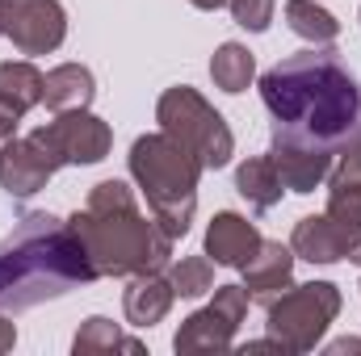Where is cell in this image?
<instances>
[{
    "mask_svg": "<svg viewBox=\"0 0 361 356\" xmlns=\"http://www.w3.org/2000/svg\"><path fill=\"white\" fill-rule=\"evenodd\" d=\"M345 298L332 281H307V285H290L277 298L265 302V327L286 352H311L324 331L336 323Z\"/></svg>",
    "mask_w": 361,
    "mask_h": 356,
    "instance_id": "cell-6",
    "label": "cell"
},
{
    "mask_svg": "<svg viewBox=\"0 0 361 356\" xmlns=\"http://www.w3.org/2000/svg\"><path fill=\"white\" fill-rule=\"evenodd\" d=\"M63 164L51 155V147L30 130L25 139H4L0 143V189L8 197H34L38 189H47V180L55 177Z\"/></svg>",
    "mask_w": 361,
    "mask_h": 356,
    "instance_id": "cell-10",
    "label": "cell"
},
{
    "mask_svg": "<svg viewBox=\"0 0 361 356\" xmlns=\"http://www.w3.org/2000/svg\"><path fill=\"white\" fill-rule=\"evenodd\" d=\"M269 160L290 193H315L319 184H328L332 164H336L332 155H324L315 147H302V143H286V139H273Z\"/></svg>",
    "mask_w": 361,
    "mask_h": 356,
    "instance_id": "cell-12",
    "label": "cell"
},
{
    "mask_svg": "<svg viewBox=\"0 0 361 356\" xmlns=\"http://www.w3.org/2000/svg\"><path fill=\"white\" fill-rule=\"evenodd\" d=\"M4 38H13L21 55H51L68 38V13L59 0H8Z\"/></svg>",
    "mask_w": 361,
    "mask_h": 356,
    "instance_id": "cell-9",
    "label": "cell"
},
{
    "mask_svg": "<svg viewBox=\"0 0 361 356\" xmlns=\"http://www.w3.org/2000/svg\"><path fill=\"white\" fill-rule=\"evenodd\" d=\"M97 96V80L85 63H59L47 72L42 80V105L51 113H68V109H89Z\"/></svg>",
    "mask_w": 361,
    "mask_h": 356,
    "instance_id": "cell-16",
    "label": "cell"
},
{
    "mask_svg": "<svg viewBox=\"0 0 361 356\" xmlns=\"http://www.w3.org/2000/svg\"><path fill=\"white\" fill-rule=\"evenodd\" d=\"M177 293H173V281L164 272H135L130 285L122 289V314L130 327H156L164 323V314L173 310Z\"/></svg>",
    "mask_w": 361,
    "mask_h": 356,
    "instance_id": "cell-14",
    "label": "cell"
},
{
    "mask_svg": "<svg viewBox=\"0 0 361 356\" xmlns=\"http://www.w3.org/2000/svg\"><path fill=\"white\" fill-rule=\"evenodd\" d=\"M261 101L273 117V139L345 155L361 139V84L328 46L298 51L261 76Z\"/></svg>",
    "mask_w": 361,
    "mask_h": 356,
    "instance_id": "cell-1",
    "label": "cell"
},
{
    "mask_svg": "<svg viewBox=\"0 0 361 356\" xmlns=\"http://www.w3.org/2000/svg\"><path fill=\"white\" fill-rule=\"evenodd\" d=\"M202 172L206 168L197 164V155H189L164 130L139 134L135 147H130V177L147 197V214L156 218V227L169 239H180L193 222Z\"/></svg>",
    "mask_w": 361,
    "mask_h": 356,
    "instance_id": "cell-4",
    "label": "cell"
},
{
    "mask_svg": "<svg viewBox=\"0 0 361 356\" xmlns=\"http://www.w3.org/2000/svg\"><path fill=\"white\" fill-rule=\"evenodd\" d=\"M4 8H8V0H0V38H4Z\"/></svg>",
    "mask_w": 361,
    "mask_h": 356,
    "instance_id": "cell-29",
    "label": "cell"
},
{
    "mask_svg": "<svg viewBox=\"0 0 361 356\" xmlns=\"http://www.w3.org/2000/svg\"><path fill=\"white\" fill-rule=\"evenodd\" d=\"M21 117H25V113H21V109H17V105L8 101V96H0V143L17 134V126H21Z\"/></svg>",
    "mask_w": 361,
    "mask_h": 356,
    "instance_id": "cell-25",
    "label": "cell"
},
{
    "mask_svg": "<svg viewBox=\"0 0 361 356\" xmlns=\"http://www.w3.org/2000/svg\"><path fill=\"white\" fill-rule=\"evenodd\" d=\"M235 193H240L257 214H269L273 205L281 201L286 184H281V177H277V168H273L269 155H252V160H244V164L235 168Z\"/></svg>",
    "mask_w": 361,
    "mask_h": 356,
    "instance_id": "cell-18",
    "label": "cell"
},
{
    "mask_svg": "<svg viewBox=\"0 0 361 356\" xmlns=\"http://www.w3.org/2000/svg\"><path fill=\"white\" fill-rule=\"evenodd\" d=\"M169 281L177 298H202L214 289V260L210 256H185L169 265Z\"/></svg>",
    "mask_w": 361,
    "mask_h": 356,
    "instance_id": "cell-23",
    "label": "cell"
},
{
    "mask_svg": "<svg viewBox=\"0 0 361 356\" xmlns=\"http://www.w3.org/2000/svg\"><path fill=\"white\" fill-rule=\"evenodd\" d=\"M290 252L307 265H336V260H349V248L341 243V235L332 231V222L319 214H307L294 222V235H290Z\"/></svg>",
    "mask_w": 361,
    "mask_h": 356,
    "instance_id": "cell-17",
    "label": "cell"
},
{
    "mask_svg": "<svg viewBox=\"0 0 361 356\" xmlns=\"http://www.w3.org/2000/svg\"><path fill=\"white\" fill-rule=\"evenodd\" d=\"M357 289H361V285H357Z\"/></svg>",
    "mask_w": 361,
    "mask_h": 356,
    "instance_id": "cell-31",
    "label": "cell"
},
{
    "mask_svg": "<svg viewBox=\"0 0 361 356\" xmlns=\"http://www.w3.org/2000/svg\"><path fill=\"white\" fill-rule=\"evenodd\" d=\"M72 352L76 356H101V352H143V344L139 340H130V336H122L109 319H101V314H92L85 319V327L76 331V340H72Z\"/></svg>",
    "mask_w": 361,
    "mask_h": 356,
    "instance_id": "cell-21",
    "label": "cell"
},
{
    "mask_svg": "<svg viewBox=\"0 0 361 356\" xmlns=\"http://www.w3.org/2000/svg\"><path fill=\"white\" fill-rule=\"evenodd\" d=\"M357 265H361V260H357Z\"/></svg>",
    "mask_w": 361,
    "mask_h": 356,
    "instance_id": "cell-30",
    "label": "cell"
},
{
    "mask_svg": "<svg viewBox=\"0 0 361 356\" xmlns=\"http://www.w3.org/2000/svg\"><path fill=\"white\" fill-rule=\"evenodd\" d=\"M324 218L349 248V260H361V180L353 177H332L328 180V210Z\"/></svg>",
    "mask_w": 361,
    "mask_h": 356,
    "instance_id": "cell-15",
    "label": "cell"
},
{
    "mask_svg": "<svg viewBox=\"0 0 361 356\" xmlns=\"http://www.w3.org/2000/svg\"><path fill=\"white\" fill-rule=\"evenodd\" d=\"M294 260H298V256L290 252V243L261 239L257 256L240 268V272H244V289H248V298L269 302V298H277L281 289H290V285H294Z\"/></svg>",
    "mask_w": 361,
    "mask_h": 356,
    "instance_id": "cell-13",
    "label": "cell"
},
{
    "mask_svg": "<svg viewBox=\"0 0 361 356\" xmlns=\"http://www.w3.org/2000/svg\"><path fill=\"white\" fill-rule=\"evenodd\" d=\"M189 4H193V8H202V13H214V8H223L227 0H189Z\"/></svg>",
    "mask_w": 361,
    "mask_h": 356,
    "instance_id": "cell-28",
    "label": "cell"
},
{
    "mask_svg": "<svg viewBox=\"0 0 361 356\" xmlns=\"http://www.w3.org/2000/svg\"><path fill=\"white\" fill-rule=\"evenodd\" d=\"M34 134L51 147V155H55L59 164H101V160L109 155V147H114L109 122H101L89 109L55 113V122L38 126Z\"/></svg>",
    "mask_w": 361,
    "mask_h": 356,
    "instance_id": "cell-8",
    "label": "cell"
},
{
    "mask_svg": "<svg viewBox=\"0 0 361 356\" xmlns=\"http://www.w3.org/2000/svg\"><path fill=\"white\" fill-rule=\"evenodd\" d=\"M248 289L244 285H214V302L193 310L173 336V348L180 356L189 352H227L235 344L240 323L248 319Z\"/></svg>",
    "mask_w": 361,
    "mask_h": 356,
    "instance_id": "cell-7",
    "label": "cell"
},
{
    "mask_svg": "<svg viewBox=\"0 0 361 356\" xmlns=\"http://www.w3.org/2000/svg\"><path fill=\"white\" fill-rule=\"evenodd\" d=\"M286 21L311 46H332L341 38V21L328 8H319L315 0H286Z\"/></svg>",
    "mask_w": 361,
    "mask_h": 356,
    "instance_id": "cell-20",
    "label": "cell"
},
{
    "mask_svg": "<svg viewBox=\"0 0 361 356\" xmlns=\"http://www.w3.org/2000/svg\"><path fill=\"white\" fill-rule=\"evenodd\" d=\"M13 344H17V327H13V323H8V314L0 310V356L13 352Z\"/></svg>",
    "mask_w": 361,
    "mask_h": 356,
    "instance_id": "cell-26",
    "label": "cell"
},
{
    "mask_svg": "<svg viewBox=\"0 0 361 356\" xmlns=\"http://www.w3.org/2000/svg\"><path fill=\"white\" fill-rule=\"evenodd\" d=\"M227 8H231L235 25H244V30H252V34H265L269 21H273L277 0H227Z\"/></svg>",
    "mask_w": 361,
    "mask_h": 356,
    "instance_id": "cell-24",
    "label": "cell"
},
{
    "mask_svg": "<svg viewBox=\"0 0 361 356\" xmlns=\"http://www.w3.org/2000/svg\"><path fill=\"white\" fill-rule=\"evenodd\" d=\"M92 281H97V268L80 235L72 231V222L47 210H30L0 239V310L4 314L34 310Z\"/></svg>",
    "mask_w": 361,
    "mask_h": 356,
    "instance_id": "cell-2",
    "label": "cell"
},
{
    "mask_svg": "<svg viewBox=\"0 0 361 356\" xmlns=\"http://www.w3.org/2000/svg\"><path fill=\"white\" fill-rule=\"evenodd\" d=\"M257 248H261V231L244 214L223 210V214L210 218V227H206V256L219 268H244L257 256Z\"/></svg>",
    "mask_w": 361,
    "mask_h": 356,
    "instance_id": "cell-11",
    "label": "cell"
},
{
    "mask_svg": "<svg viewBox=\"0 0 361 356\" xmlns=\"http://www.w3.org/2000/svg\"><path fill=\"white\" fill-rule=\"evenodd\" d=\"M210 80H214V89L231 92V96L244 92L257 80V59H252V51L240 46V42H223V46L214 51V59H210Z\"/></svg>",
    "mask_w": 361,
    "mask_h": 356,
    "instance_id": "cell-19",
    "label": "cell"
},
{
    "mask_svg": "<svg viewBox=\"0 0 361 356\" xmlns=\"http://www.w3.org/2000/svg\"><path fill=\"white\" fill-rule=\"evenodd\" d=\"M72 231L80 235L97 276H135L164 272L173 265V243L152 214L139 210L135 189L126 180H101L89 189L85 210H76Z\"/></svg>",
    "mask_w": 361,
    "mask_h": 356,
    "instance_id": "cell-3",
    "label": "cell"
},
{
    "mask_svg": "<svg viewBox=\"0 0 361 356\" xmlns=\"http://www.w3.org/2000/svg\"><path fill=\"white\" fill-rule=\"evenodd\" d=\"M156 122L169 139H177L189 155H197V164L206 172H219L231 164L235 155V134L223 122V113L189 84L169 89L156 101Z\"/></svg>",
    "mask_w": 361,
    "mask_h": 356,
    "instance_id": "cell-5",
    "label": "cell"
},
{
    "mask_svg": "<svg viewBox=\"0 0 361 356\" xmlns=\"http://www.w3.org/2000/svg\"><path fill=\"white\" fill-rule=\"evenodd\" d=\"M42 72L30 63V59H13V63H0V96H8L21 113H30L34 105H42Z\"/></svg>",
    "mask_w": 361,
    "mask_h": 356,
    "instance_id": "cell-22",
    "label": "cell"
},
{
    "mask_svg": "<svg viewBox=\"0 0 361 356\" xmlns=\"http://www.w3.org/2000/svg\"><path fill=\"white\" fill-rule=\"evenodd\" d=\"M328 352H332V356H341V352H361V340H353V336H345V340L328 344Z\"/></svg>",
    "mask_w": 361,
    "mask_h": 356,
    "instance_id": "cell-27",
    "label": "cell"
}]
</instances>
